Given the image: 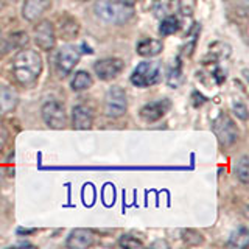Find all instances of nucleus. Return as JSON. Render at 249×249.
<instances>
[{"mask_svg": "<svg viewBox=\"0 0 249 249\" xmlns=\"http://www.w3.org/2000/svg\"><path fill=\"white\" fill-rule=\"evenodd\" d=\"M16 81L22 86H30L37 81L42 72V58L36 50L23 49L16 53L11 64Z\"/></svg>", "mask_w": 249, "mask_h": 249, "instance_id": "f257e3e1", "label": "nucleus"}, {"mask_svg": "<svg viewBox=\"0 0 249 249\" xmlns=\"http://www.w3.org/2000/svg\"><path fill=\"white\" fill-rule=\"evenodd\" d=\"M93 10L97 18L112 25L128 22L134 16V8L128 0H97Z\"/></svg>", "mask_w": 249, "mask_h": 249, "instance_id": "f03ea898", "label": "nucleus"}, {"mask_svg": "<svg viewBox=\"0 0 249 249\" xmlns=\"http://www.w3.org/2000/svg\"><path fill=\"white\" fill-rule=\"evenodd\" d=\"M160 80H162V69L159 62L156 61L140 62L131 75V83L136 88H142V89L158 84Z\"/></svg>", "mask_w": 249, "mask_h": 249, "instance_id": "7ed1b4c3", "label": "nucleus"}, {"mask_svg": "<svg viewBox=\"0 0 249 249\" xmlns=\"http://www.w3.org/2000/svg\"><path fill=\"white\" fill-rule=\"evenodd\" d=\"M128 109V97L126 92L120 86H112L109 88L105 95L103 112L109 119H120L126 114Z\"/></svg>", "mask_w": 249, "mask_h": 249, "instance_id": "20e7f679", "label": "nucleus"}, {"mask_svg": "<svg viewBox=\"0 0 249 249\" xmlns=\"http://www.w3.org/2000/svg\"><path fill=\"white\" fill-rule=\"evenodd\" d=\"M212 129L218 139L221 146L228 148L232 146L240 137V131L237 128L235 122H233L228 114H220L212 123Z\"/></svg>", "mask_w": 249, "mask_h": 249, "instance_id": "39448f33", "label": "nucleus"}, {"mask_svg": "<svg viewBox=\"0 0 249 249\" xmlns=\"http://www.w3.org/2000/svg\"><path fill=\"white\" fill-rule=\"evenodd\" d=\"M41 115L42 120L49 128L53 129H62L67 123V115H66V107L62 103L56 100H49L45 101L41 107Z\"/></svg>", "mask_w": 249, "mask_h": 249, "instance_id": "423d86ee", "label": "nucleus"}, {"mask_svg": "<svg viewBox=\"0 0 249 249\" xmlns=\"http://www.w3.org/2000/svg\"><path fill=\"white\" fill-rule=\"evenodd\" d=\"M81 59V52L76 45H64L61 47L54 66H56V72L59 76H67L72 73V70Z\"/></svg>", "mask_w": 249, "mask_h": 249, "instance_id": "0eeeda50", "label": "nucleus"}, {"mask_svg": "<svg viewBox=\"0 0 249 249\" xmlns=\"http://www.w3.org/2000/svg\"><path fill=\"white\" fill-rule=\"evenodd\" d=\"M124 69V62L120 58H105L93 64V72L103 81L114 80Z\"/></svg>", "mask_w": 249, "mask_h": 249, "instance_id": "6e6552de", "label": "nucleus"}, {"mask_svg": "<svg viewBox=\"0 0 249 249\" xmlns=\"http://www.w3.org/2000/svg\"><path fill=\"white\" fill-rule=\"evenodd\" d=\"M35 42L41 50L50 52L56 44V31L50 20H42L35 27Z\"/></svg>", "mask_w": 249, "mask_h": 249, "instance_id": "1a4fd4ad", "label": "nucleus"}, {"mask_svg": "<svg viewBox=\"0 0 249 249\" xmlns=\"http://www.w3.org/2000/svg\"><path fill=\"white\" fill-rule=\"evenodd\" d=\"M170 107H171V103L167 98L151 101V103H146L142 109H140V119L146 123L158 122L168 112Z\"/></svg>", "mask_w": 249, "mask_h": 249, "instance_id": "9d476101", "label": "nucleus"}, {"mask_svg": "<svg viewBox=\"0 0 249 249\" xmlns=\"http://www.w3.org/2000/svg\"><path fill=\"white\" fill-rule=\"evenodd\" d=\"M95 243V233L90 229L78 228L69 233L66 246L70 249H88Z\"/></svg>", "mask_w": 249, "mask_h": 249, "instance_id": "9b49d317", "label": "nucleus"}, {"mask_svg": "<svg viewBox=\"0 0 249 249\" xmlns=\"http://www.w3.org/2000/svg\"><path fill=\"white\" fill-rule=\"evenodd\" d=\"M52 6V0H23L22 18L27 22H36Z\"/></svg>", "mask_w": 249, "mask_h": 249, "instance_id": "f8f14e48", "label": "nucleus"}, {"mask_svg": "<svg viewBox=\"0 0 249 249\" xmlns=\"http://www.w3.org/2000/svg\"><path fill=\"white\" fill-rule=\"evenodd\" d=\"M72 124L75 129H90L93 124L92 109L84 105H76L72 109Z\"/></svg>", "mask_w": 249, "mask_h": 249, "instance_id": "ddd939ff", "label": "nucleus"}, {"mask_svg": "<svg viewBox=\"0 0 249 249\" xmlns=\"http://www.w3.org/2000/svg\"><path fill=\"white\" fill-rule=\"evenodd\" d=\"M19 105V95L13 88L0 86V115L13 112Z\"/></svg>", "mask_w": 249, "mask_h": 249, "instance_id": "4468645a", "label": "nucleus"}, {"mask_svg": "<svg viewBox=\"0 0 249 249\" xmlns=\"http://www.w3.org/2000/svg\"><path fill=\"white\" fill-rule=\"evenodd\" d=\"M163 44L159 39H153V37H143L140 39L136 45V52L143 58H153L158 56V54L162 52Z\"/></svg>", "mask_w": 249, "mask_h": 249, "instance_id": "2eb2a0df", "label": "nucleus"}, {"mask_svg": "<svg viewBox=\"0 0 249 249\" xmlns=\"http://www.w3.org/2000/svg\"><path fill=\"white\" fill-rule=\"evenodd\" d=\"M70 86H72V90H75V92L88 90L93 86V78L89 72H86V70H78V72L73 75Z\"/></svg>", "mask_w": 249, "mask_h": 249, "instance_id": "dca6fc26", "label": "nucleus"}, {"mask_svg": "<svg viewBox=\"0 0 249 249\" xmlns=\"http://www.w3.org/2000/svg\"><path fill=\"white\" fill-rule=\"evenodd\" d=\"M248 163H249V158L245 154L237 160V165H235V176L243 185H248V182H249V165Z\"/></svg>", "mask_w": 249, "mask_h": 249, "instance_id": "f3484780", "label": "nucleus"}, {"mask_svg": "<svg viewBox=\"0 0 249 249\" xmlns=\"http://www.w3.org/2000/svg\"><path fill=\"white\" fill-rule=\"evenodd\" d=\"M179 27H181L179 25V19L175 18V16H168V18H165L160 22L159 33L160 36H171L179 30Z\"/></svg>", "mask_w": 249, "mask_h": 249, "instance_id": "a211bd4d", "label": "nucleus"}, {"mask_svg": "<svg viewBox=\"0 0 249 249\" xmlns=\"http://www.w3.org/2000/svg\"><path fill=\"white\" fill-rule=\"evenodd\" d=\"M249 243V232L245 228H240L237 232H233L229 237V248H245Z\"/></svg>", "mask_w": 249, "mask_h": 249, "instance_id": "6ab92c4d", "label": "nucleus"}, {"mask_svg": "<svg viewBox=\"0 0 249 249\" xmlns=\"http://www.w3.org/2000/svg\"><path fill=\"white\" fill-rule=\"evenodd\" d=\"M119 246L134 249V248H143V243H142V241H140L139 238L132 237V235H122V237L119 238Z\"/></svg>", "mask_w": 249, "mask_h": 249, "instance_id": "aec40b11", "label": "nucleus"}, {"mask_svg": "<svg viewBox=\"0 0 249 249\" xmlns=\"http://www.w3.org/2000/svg\"><path fill=\"white\" fill-rule=\"evenodd\" d=\"M8 140H10V129L6 128L3 122H0V153L5 150Z\"/></svg>", "mask_w": 249, "mask_h": 249, "instance_id": "412c9836", "label": "nucleus"}, {"mask_svg": "<svg viewBox=\"0 0 249 249\" xmlns=\"http://www.w3.org/2000/svg\"><path fill=\"white\" fill-rule=\"evenodd\" d=\"M232 107H233V111H235V114H237L238 119H241V120H246V119H248V107H246L243 103H240V101H237V103H233V105H232Z\"/></svg>", "mask_w": 249, "mask_h": 249, "instance_id": "4be33fe9", "label": "nucleus"}, {"mask_svg": "<svg viewBox=\"0 0 249 249\" xmlns=\"http://www.w3.org/2000/svg\"><path fill=\"white\" fill-rule=\"evenodd\" d=\"M3 6H5V0H0V11L3 10Z\"/></svg>", "mask_w": 249, "mask_h": 249, "instance_id": "5701e85b", "label": "nucleus"}, {"mask_svg": "<svg viewBox=\"0 0 249 249\" xmlns=\"http://www.w3.org/2000/svg\"><path fill=\"white\" fill-rule=\"evenodd\" d=\"M0 42H2V30H0Z\"/></svg>", "mask_w": 249, "mask_h": 249, "instance_id": "b1692460", "label": "nucleus"}, {"mask_svg": "<svg viewBox=\"0 0 249 249\" xmlns=\"http://www.w3.org/2000/svg\"><path fill=\"white\" fill-rule=\"evenodd\" d=\"M0 184H2V173H0Z\"/></svg>", "mask_w": 249, "mask_h": 249, "instance_id": "393cba45", "label": "nucleus"}, {"mask_svg": "<svg viewBox=\"0 0 249 249\" xmlns=\"http://www.w3.org/2000/svg\"><path fill=\"white\" fill-rule=\"evenodd\" d=\"M78 2H88V0H78Z\"/></svg>", "mask_w": 249, "mask_h": 249, "instance_id": "a878e982", "label": "nucleus"}]
</instances>
